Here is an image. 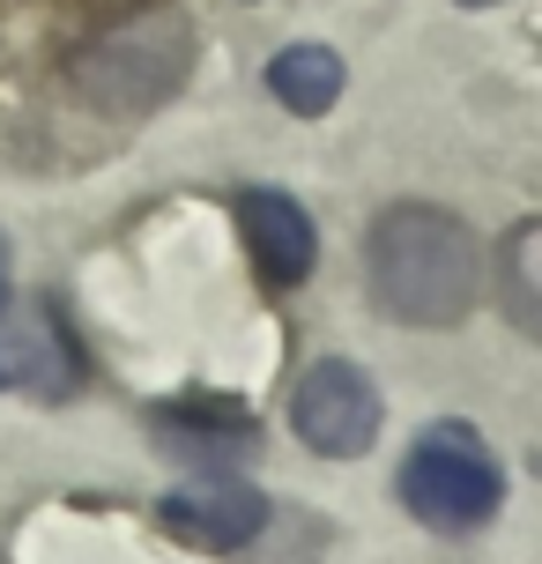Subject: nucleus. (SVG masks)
<instances>
[{
    "mask_svg": "<svg viewBox=\"0 0 542 564\" xmlns=\"http://www.w3.org/2000/svg\"><path fill=\"white\" fill-rule=\"evenodd\" d=\"M365 282H371V305L401 327H454L484 297L476 230L460 224L454 208L394 200L365 230Z\"/></svg>",
    "mask_w": 542,
    "mask_h": 564,
    "instance_id": "obj_1",
    "label": "nucleus"
},
{
    "mask_svg": "<svg viewBox=\"0 0 542 564\" xmlns=\"http://www.w3.org/2000/svg\"><path fill=\"white\" fill-rule=\"evenodd\" d=\"M186 75H194V23L178 8H142L75 59V89L97 112H149Z\"/></svg>",
    "mask_w": 542,
    "mask_h": 564,
    "instance_id": "obj_2",
    "label": "nucleus"
},
{
    "mask_svg": "<svg viewBox=\"0 0 542 564\" xmlns=\"http://www.w3.org/2000/svg\"><path fill=\"white\" fill-rule=\"evenodd\" d=\"M498 498H506V476H498L490 446L468 423L424 431V438L409 446V460H401V506L416 512L424 528H446V535L484 528L490 512H498Z\"/></svg>",
    "mask_w": 542,
    "mask_h": 564,
    "instance_id": "obj_3",
    "label": "nucleus"
},
{
    "mask_svg": "<svg viewBox=\"0 0 542 564\" xmlns=\"http://www.w3.org/2000/svg\"><path fill=\"white\" fill-rule=\"evenodd\" d=\"M379 387H371L365 371L349 365V357H319L297 387H290V423H297V438L327 460H349V453H365L379 438Z\"/></svg>",
    "mask_w": 542,
    "mask_h": 564,
    "instance_id": "obj_4",
    "label": "nucleus"
},
{
    "mask_svg": "<svg viewBox=\"0 0 542 564\" xmlns=\"http://www.w3.org/2000/svg\"><path fill=\"white\" fill-rule=\"evenodd\" d=\"M238 224H246V253H253L268 290H297L319 260V230L305 216V200L275 194V186H246L238 194Z\"/></svg>",
    "mask_w": 542,
    "mask_h": 564,
    "instance_id": "obj_5",
    "label": "nucleus"
},
{
    "mask_svg": "<svg viewBox=\"0 0 542 564\" xmlns=\"http://www.w3.org/2000/svg\"><path fill=\"white\" fill-rule=\"evenodd\" d=\"M156 520H164V535L186 542V550H238V542L260 535V520H268V498H260L253 482H186V490H172L164 506H156Z\"/></svg>",
    "mask_w": 542,
    "mask_h": 564,
    "instance_id": "obj_6",
    "label": "nucleus"
},
{
    "mask_svg": "<svg viewBox=\"0 0 542 564\" xmlns=\"http://www.w3.org/2000/svg\"><path fill=\"white\" fill-rule=\"evenodd\" d=\"M0 387H30V394H75L83 387L75 335L59 327L53 305H30L15 327H0Z\"/></svg>",
    "mask_w": 542,
    "mask_h": 564,
    "instance_id": "obj_7",
    "label": "nucleus"
},
{
    "mask_svg": "<svg viewBox=\"0 0 542 564\" xmlns=\"http://www.w3.org/2000/svg\"><path fill=\"white\" fill-rule=\"evenodd\" d=\"M156 438L178 453V460H200V468H230L238 453H253V416L230 409L224 394H186L156 409Z\"/></svg>",
    "mask_w": 542,
    "mask_h": 564,
    "instance_id": "obj_8",
    "label": "nucleus"
},
{
    "mask_svg": "<svg viewBox=\"0 0 542 564\" xmlns=\"http://www.w3.org/2000/svg\"><path fill=\"white\" fill-rule=\"evenodd\" d=\"M343 53L335 45H283V53L268 59V89H275V105H290L297 119H319L335 112V97H343Z\"/></svg>",
    "mask_w": 542,
    "mask_h": 564,
    "instance_id": "obj_9",
    "label": "nucleus"
},
{
    "mask_svg": "<svg viewBox=\"0 0 542 564\" xmlns=\"http://www.w3.org/2000/svg\"><path fill=\"white\" fill-rule=\"evenodd\" d=\"M498 305L528 341H542V216L513 224L498 246Z\"/></svg>",
    "mask_w": 542,
    "mask_h": 564,
    "instance_id": "obj_10",
    "label": "nucleus"
},
{
    "mask_svg": "<svg viewBox=\"0 0 542 564\" xmlns=\"http://www.w3.org/2000/svg\"><path fill=\"white\" fill-rule=\"evenodd\" d=\"M0 305H8V246H0Z\"/></svg>",
    "mask_w": 542,
    "mask_h": 564,
    "instance_id": "obj_11",
    "label": "nucleus"
},
{
    "mask_svg": "<svg viewBox=\"0 0 542 564\" xmlns=\"http://www.w3.org/2000/svg\"><path fill=\"white\" fill-rule=\"evenodd\" d=\"M460 8H484V0H460Z\"/></svg>",
    "mask_w": 542,
    "mask_h": 564,
    "instance_id": "obj_12",
    "label": "nucleus"
}]
</instances>
